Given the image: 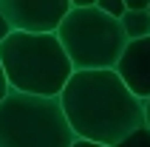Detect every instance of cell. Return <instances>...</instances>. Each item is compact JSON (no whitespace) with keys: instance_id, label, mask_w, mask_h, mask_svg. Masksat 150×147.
Returning <instances> with one entry per match:
<instances>
[{"instance_id":"cell-8","label":"cell","mask_w":150,"mask_h":147,"mask_svg":"<svg viewBox=\"0 0 150 147\" xmlns=\"http://www.w3.org/2000/svg\"><path fill=\"white\" fill-rule=\"evenodd\" d=\"M113 147H150V127H139L130 136H125L122 141H116Z\"/></svg>"},{"instance_id":"cell-14","label":"cell","mask_w":150,"mask_h":147,"mask_svg":"<svg viewBox=\"0 0 150 147\" xmlns=\"http://www.w3.org/2000/svg\"><path fill=\"white\" fill-rule=\"evenodd\" d=\"M96 6V0H71V8H91Z\"/></svg>"},{"instance_id":"cell-11","label":"cell","mask_w":150,"mask_h":147,"mask_svg":"<svg viewBox=\"0 0 150 147\" xmlns=\"http://www.w3.org/2000/svg\"><path fill=\"white\" fill-rule=\"evenodd\" d=\"M8 79H6V71H3V62H0V102H3V99L8 96Z\"/></svg>"},{"instance_id":"cell-7","label":"cell","mask_w":150,"mask_h":147,"mask_svg":"<svg viewBox=\"0 0 150 147\" xmlns=\"http://www.w3.org/2000/svg\"><path fill=\"white\" fill-rule=\"evenodd\" d=\"M122 28H125L127 40L150 37V11H125L122 14Z\"/></svg>"},{"instance_id":"cell-1","label":"cell","mask_w":150,"mask_h":147,"mask_svg":"<svg viewBox=\"0 0 150 147\" xmlns=\"http://www.w3.org/2000/svg\"><path fill=\"white\" fill-rule=\"evenodd\" d=\"M76 139H91L113 147L133 130L144 127V102L127 90L113 68L74 71L59 93Z\"/></svg>"},{"instance_id":"cell-5","label":"cell","mask_w":150,"mask_h":147,"mask_svg":"<svg viewBox=\"0 0 150 147\" xmlns=\"http://www.w3.org/2000/svg\"><path fill=\"white\" fill-rule=\"evenodd\" d=\"M11 31H40L54 34L62 17L71 11V0H0Z\"/></svg>"},{"instance_id":"cell-2","label":"cell","mask_w":150,"mask_h":147,"mask_svg":"<svg viewBox=\"0 0 150 147\" xmlns=\"http://www.w3.org/2000/svg\"><path fill=\"white\" fill-rule=\"evenodd\" d=\"M0 62L8 88L34 96H59L74 65L57 34L11 31L0 42Z\"/></svg>"},{"instance_id":"cell-15","label":"cell","mask_w":150,"mask_h":147,"mask_svg":"<svg viewBox=\"0 0 150 147\" xmlns=\"http://www.w3.org/2000/svg\"><path fill=\"white\" fill-rule=\"evenodd\" d=\"M144 127H150V99H144Z\"/></svg>"},{"instance_id":"cell-10","label":"cell","mask_w":150,"mask_h":147,"mask_svg":"<svg viewBox=\"0 0 150 147\" xmlns=\"http://www.w3.org/2000/svg\"><path fill=\"white\" fill-rule=\"evenodd\" d=\"M127 11H147L150 8V0H125Z\"/></svg>"},{"instance_id":"cell-12","label":"cell","mask_w":150,"mask_h":147,"mask_svg":"<svg viewBox=\"0 0 150 147\" xmlns=\"http://www.w3.org/2000/svg\"><path fill=\"white\" fill-rule=\"evenodd\" d=\"M8 34H11V25H8V20H6V14L0 11V42L6 40Z\"/></svg>"},{"instance_id":"cell-6","label":"cell","mask_w":150,"mask_h":147,"mask_svg":"<svg viewBox=\"0 0 150 147\" xmlns=\"http://www.w3.org/2000/svg\"><path fill=\"white\" fill-rule=\"evenodd\" d=\"M113 71L119 74V79L127 85L130 93H136L142 102L150 99V37L127 40Z\"/></svg>"},{"instance_id":"cell-4","label":"cell","mask_w":150,"mask_h":147,"mask_svg":"<svg viewBox=\"0 0 150 147\" xmlns=\"http://www.w3.org/2000/svg\"><path fill=\"white\" fill-rule=\"evenodd\" d=\"M54 34L59 37L74 71L116 68L119 57L127 45V34L122 28V20L108 17L96 6L71 8Z\"/></svg>"},{"instance_id":"cell-9","label":"cell","mask_w":150,"mask_h":147,"mask_svg":"<svg viewBox=\"0 0 150 147\" xmlns=\"http://www.w3.org/2000/svg\"><path fill=\"white\" fill-rule=\"evenodd\" d=\"M96 8L105 11L108 17H116V20H122V14L127 11L125 0H96Z\"/></svg>"},{"instance_id":"cell-16","label":"cell","mask_w":150,"mask_h":147,"mask_svg":"<svg viewBox=\"0 0 150 147\" xmlns=\"http://www.w3.org/2000/svg\"><path fill=\"white\" fill-rule=\"evenodd\" d=\"M147 11H150V8H147Z\"/></svg>"},{"instance_id":"cell-13","label":"cell","mask_w":150,"mask_h":147,"mask_svg":"<svg viewBox=\"0 0 150 147\" xmlns=\"http://www.w3.org/2000/svg\"><path fill=\"white\" fill-rule=\"evenodd\" d=\"M71 147H108V144H99V141H91V139H74Z\"/></svg>"},{"instance_id":"cell-3","label":"cell","mask_w":150,"mask_h":147,"mask_svg":"<svg viewBox=\"0 0 150 147\" xmlns=\"http://www.w3.org/2000/svg\"><path fill=\"white\" fill-rule=\"evenodd\" d=\"M74 139L59 96L8 90L0 102V147H71Z\"/></svg>"}]
</instances>
